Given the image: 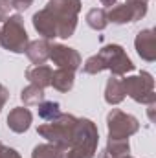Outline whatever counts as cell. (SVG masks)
Instances as JSON below:
<instances>
[{"mask_svg":"<svg viewBox=\"0 0 156 158\" xmlns=\"http://www.w3.org/2000/svg\"><path fill=\"white\" fill-rule=\"evenodd\" d=\"M79 0H50V4L33 15V26L44 39H68L76 31Z\"/></svg>","mask_w":156,"mask_h":158,"instance_id":"obj_1","label":"cell"},{"mask_svg":"<svg viewBox=\"0 0 156 158\" xmlns=\"http://www.w3.org/2000/svg\"><path fill=\"white\" fill-rule=\"evenodd\" d=\"M101 70H110L112 74L121 76L125 72L134 70V64H132V61L129 59V55L125 53V50L121 46L109 44L97 55L90 57L84 63V66H83V72L84 74H97Z\"/></svg>","mask_w":156,"mask_h":158,"instance_id":"obj_2","label":"cell"},{"mask_svg":"<svg viewBox=\"0 0 156 158\" xmlns=\"http://www.w3.org/2000/svg\"><path fill=\"white\" fill-rule=\"evenodd\" d=\"M97 138V129L90 119H77L72 142L59 151V158H94Z\"/></svg>","mask_w":156,"mask_h":158,"instance_id":"obj_3","label":"cell"},{"mask_svg":"<svg viewBox=\"0 0 156 158\" xmlns=\"http://www.w3.org/2000/svg\"><path fill=\"white\" fill-rule=\"evenodd\" d=\"M77 118L72 114H59L55 119H51L50 123H44L39 127V134L42 138H46L50 143H53L59 151L68 147L74 136V129H76Z\"/></svg>","mask_w":156,"mask_h":158,"instance_id":"obj_4","label":"cell"},{"mask_svg":"<svg viewBox=\"0 0 156 158\" xmlns=\"http://www.w3.org/2000/svg\"><path fill=\"white\" fill-rule=\"evenodd\" d=\"M28 44H30V40H28V33L24 30L22 19L18 15L6 19L0 28V46H4L6 50H9L13 53H22V52H26Z\"/></svg>","mask_w":156,"mask_h":158,"instance_id":"obj_5","label":"cell"},{"mask_svg":"<svg viewBox=\"0 0 156 158\" xmlns=\"http://www.w3.org/2000/svg\"><path fill=\"white\" fill-rule=\"evenodd\" d=\"M123 81V88L125 94H129L134 101L138 103H156V94H154V81L151 77V74L142 72L136 77H125Z\"/></svg>","mask_w":156,"mask_h":158,"instance_id":"obj_6","label":"cell"},{"mask_svg":"<svg viewBox=\"0 0 156 158\" xmlns=\"http://www.w3.org/2000/svg\"><path fill=\"white\" fill-rule=\"evenodd\" d=\"M107 121H109V138L110 140H129V136L140 129V123L134 116L125 114L117 109H114L109 114Z\"/></svg>","mask_w":156,"mask_h":158,"instance_id":"obj_7","label":"cell"},{"mask_svg":"<svg viewBox=\"0 0 156 158\" xmlns=\"http://www.w3.org/2000/svg\"><path fill=\"white\" fill-rule=\"evenodd\" d=\"M145 13H147V0H127L125 4L110 7V11L107 13V19L116 24H125V22H134L142 19Z\"/></svg>","mask_w":156,"mask_h":158,"instance_id":"obj_8","label":"cell"},{"mask_svg":"<svg viewBox=\"0 0 156 158\" xmlns=\"http://www.w3.org/2000/svg\"><path fill=\"white\" fill-rule=\"evenodd\" d=\"M59 68H66V70H72L76 72L81 64V57L74 48H66L63 44H51L50 46V57Z\"/></svg>","mask_w":156,"mask_h":158,"instance_id":"obj_9","label":"cell"},{"mask_svg":"<svg viewBox=\"0 0 156 158\" xmlns=\"http://www.w3.org/2000/svg\"><path fill=\"white\" fill-rule=\"evenodd\" d=\"M136 44V52L142 59L145 61H154L156 59V35L154 30H143L138 33V37L134 40Z\"/></svg>","mask_w":156,"mask_h":158,"instance_id":"obj_10","label":"cell"},{"mask_svg":"<svg viewBox=\"0 0 156 158\" xmlns=\"http://www.w3.org/2000/svg\"><path fill=\"white\" fill-rule=\"evenodd\" d=\"M31 125V112L24 107H18V109H13L7 116V127L13 131V132H26Z\"/></svg>","mask_w":156,"mask_h":158,"instance_id":"obj_11","label":"cell"},{"mask_svg":"<svg viewBox=\"0 0 156 158\" xmlns=\"http://www.w3.org/2000/svg\"><path fill=\"white\" fill-rule=\"evenodd\" d=\"M51 74H53V70L46 64H35V66H30L26 70L28 81L39 88H46L51 85Z\"/></svg>","mask_w":156,"mask_h":158,"instance_id":"obj_12","label":"cell"},{"mask_svg":"<svg viewBox=\"0 0 156 158\" xmlns=\"http://www.w3.org/2000/svg\"><path fill=\"white\" fill-rule=\"evenodd\" d=\"M50 46H51V44L46 39H39V40L30 42L28 48H26V53H28L30 61H31L33 64H42V63L50 57Z\"/></svg>","mask_w":156,"mask_h":158,"instance_id":"obj_13","label":"cell"},{"mask_svg":"<svg viewBox=\"0 0 156 158\" xmlns=\"http://www.w3.org/2000/svg\"><path fill=\"white\" fill-rule=\"evenodd\" d=\"M125 88H123V81L117 77H110L107 83V90H105V101L109 105H117L125 99Z\"/></svg>","mask_w":156,"mask_h":158,"instance_id":"obj_14","label":"cell"},{"mask_svg":"<svg viewBox=\"0 0 156 158\" xmlns=\"http://www.w3.org/2000/svg\"><path fill=\"white\" fill-rule=\"evenodd\" d=\"M51 85L59 92H68L74 86V72L66 68H59L51 74Z\"/></svg>","mask_w":156,"mask_h":158,"instance_id":"obj_15","label":"cell"},{"mask_svg":"<svg viewBox=\"0 0 156 158\" xmlns=\"http://www.w3.org/2000/svg\"><path fill=\"white\" fill-rule=\"evenodd\" d=\"M129 153V140H110L99 158H123Z\"/></svg>","mask_w":156,"mask_h":158,"instance_id":"obj_16","label":"cell"},{"mask_svg":"<svg viewBox=\"0 0 156 158\" xmlns=\"http://www.w3.org/2000/svg\"><path fill=\"white\" fill-rule=\"evenodd\" d=\"M86 24H88L92 30H99V31L105 30L107 24H109L107 11H105V9H97V7L90 9V11L86 13Z\"/></svg>","mask_w":156,"mask_h":158,"instance_id":"obj_17","label":"cell"},{"mask_svg":"<svg viewBox=\"0 0 156 158\" xmlns=\"http://www.w3.org/2000/svg\"><path fill=\"white\" fill-rule=\"evenodd\" d=\"M20 99L24 105H39L44 101V88H39L35 85H30L22 90L20 94Z\"/></svg>","mask_w":156,"mask_h":158,"instance_id":"obj_18","label":"cell"},{"mask_svg":"<svg viewBox=\"0 0 156 158\" xmlns=\"http://www.w3.org/2000/svg\"><path fill=\"white\" fill-rule=\"evenodd\" d=\"M59 114H61L59 103H55V101H42V103H39V116L42 119H50L51 121Z\"/></svg>","mask_w":156,"mask_h":158,"instance_id":"obj_19","label":"cell"},{"mask_svg":"<svg viewBox=\"0 0 156 158\" xmlns=\"http://www.w3.org/2000/svg\"><path fill=\"white\" fill-rule=\"evenodd\" d=\"M31 158H59V149L53 143H44V145H37L33 149Z\"/></svg>","mask_w":156,"mask_h":158,"instance_id":"obj_20","label":"cell"},{"mask_svg":"<svg viewBox=\"0 0 156 158\" xmlns=\"http://www.w3.org/2000/svg\"><path fill=\"white\" fill-rule=\"evenodd\" d=\"M0 158H20V156H18V153H17L15 149H7V147L2 145V149H0Z\"/></svg>","mask_w":156,"mask_h":158,"instance_id":"obj_21","label":"cell"},{"mask_svg":"<svg viewBox=\"0 0 156 158\" xmlns=\"http://www.w3.org/2000/svg\"><path fill=\"white\" fill-rule=\"evenodd\" d=\"M31 2L33 0H13V7L18 9V11H24V9H28L31 6Z\"/></svg>","mask_w":156,"mask_h":158,"instance_id":"obj_22","label":"cell"},{"mask_svg":"<svg viewBox=\"0 0 156 158\" xmlns=\"http://www.w3.org/2000/svg\"><path fill=\"white\" fill-rule=\"evenodd\" d=\"M9 99V92L4 85H0V112H2V107L6 105V101Z\"/></svg>","mask_w":156,"mask_h":158,"instance_id":"obj_23","label":"cell"},{"mask_svg":"<svg viewBox=\"0 0 156 158\" xmlns=\"http://www.w3.org/2000/svg\"><path fill=\"white\" fill-rule=\"evenodd\" d=\"M9 9H13V0H0V15H6Z\"/></svg>","mask_w":156,"mask_h":158,"instance_id":"obj_24","label":"cell"},{"mask_svg":"<svg viewBox=\"0 0 156 158\" xmlns=\"http://www.w3.org/2000/svg\"><path fill=\"white\" fill-rule=\"evenodd\" d=\"M103 2V6H107V7H112L114 4H116V0H101Z\"/></svg>","mask_w":156,"mask_h":158,"instance_id":"obj_25","label":"cell"},{"mask_svg":"<svg viewBox=\"0 0 156 158\" xmlns=\"http://www.w3.org/2000/svg\"><path fill=\"white\" fill-rule=\"evenodd\" d=\"M123 158H130V156H123Z\"/></svg>","mask_w":156,"mask_h":158,"instance_id":"obj_26","label":"cell"},{"mask_svg":"<svg viewBox=\"0 0 156 158\" xmlns=\"http://www.w3.org/2000/svg\"><path fill=\"white\" fill-rule=\"evenodd\" d=\"M0 149H2V143H0Z\"/></svg>","mask_w":156,"mask_h":158,"instance_id":"obj_27","label":"cell"}]
</instances>
